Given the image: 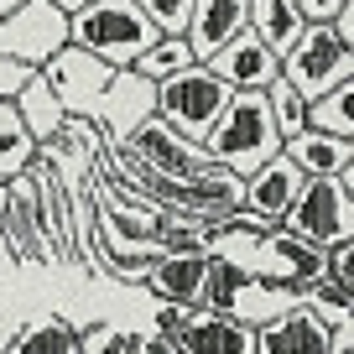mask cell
Instances as JSON below:
<instances>
[{
	"instance_id": "obj_1",
	"label": "cell",
	"mask_w": 354,
	"mask_h": 354,
	"mask_svg": "<svg viewBox=\"0 0 354 354\" xmlns=\"http://www.w3.org/2000/svg\"><path fill=\"white\" fill-rule=\"evenodd\" d=\"M42 78L53 84L57 104L78 120H94L104 141H125L146 115L156 110V84H146L136 68H110L100 57H88L84 47L68 42L57 57L42 63Z\"/></svg>"
},
{
	"instance_id": "obj_2",
	"label": "cell",
	"mask_w": 354,
	"mask_h": 354,
	"mask_svg": "<svg viewBox=\"0 0 354 354\" xmlns=\"http://www.w3.org/2000/svg\"><path fill=\"white\" fill-rule=\"evenodd\" d=\"M203 151H209L214 167L234 177H250L261 162L281 151V131L266 110V88H245V94H230V104L219 110V120L203 131Z\"/></svg>"
},
{
	"instance_id": "obj_3",
	"label": "cell",
	"mask_w": 354,
	"mask_h": 354,
	"mask_svg": "<svg viewBox=\"0 0 354 354\" xmlns=\"http://www.w3.org/2000/svg\"><path fill=\"white\" fill-rule=\"evenodd\" d=\"M156 37L162 32L136 11V0H94L78 16H68V42L110 68H131Z\"/></svg>"
},
{
	"instance_id": "obj_4",
	"label": "cell",
	"mask_w": 354,
	"mask_h": 354,
	"mask_svg": "<svg viewBox=\"0 0 354 354\" xmlns=\"http://www.w3.org/2000/svg\"><path fill=\"white\" fill-rule=\"evenodd\" d=\"M281 230L313 240L318 250L339 240H354V172H333V177H308L302 193L292 198Z\"/></svg>"
},
{
	"instance_id": "obj_5",
	"label": "cell",
	"mask_w": 354,
	"mask_h": 354,
	"mask_svg": "<svg viewBox=\"0 0 354 354\" xmlns=\"http://www.w3.org/2000/svg\"><path fill=\"white\" fill-rule=\"evenodd\" d=\"M230 94L234 88L224 84L209 63H188L183 73H172V78L156 84V115H162L172 131H183L188 141L203 146V131L219 120V110L230 104Z\"/></svg>"
},
{
	"instance_id": "obj_6",
	"label": "cell",
	"mask_w": 354,
	"mask_h": 354,
	"mask_svg": "<svg viewBox=\"0 0 354 354\" xmlns=\"http://www.w3.org/2000/svg\"><path fill=\"white\" fill-rule=\"evenodd\" d=\"M281 78L297 88L302 100H318L323 88L354 78V47L344 42L333 26H308V32L297 37V47L281 57Z\"/></svg>"
},
{
	"instance_id": "obj_7",
	"label": "cell",
	"mask_w": 354,
	"mask_h": 354,
	"mask_svg": "<svg viewBox=\"0 0 354 354\" xmlns=\"http://www.w3.org/2000/svg\"><path fill=\"white\" fill-rule=\"evenodd\" d=\"M354 349V328L344 323H323L313 308L292 302L287 313H277L271 323L255 328V354H339Z\"/></svg>"
},
{
	"instance_id": "obj_8",
	"label": "cell",
	"mask_w": 354,
	"mask_h": 354,
	"mask_svg": "<svg viewBox=\"0 0 354 354\" xmlns=\"http://www.w3.org/2000/svg\"><path fill=\"white\" fill-rule=\"evenodd\" d=\"M68 47V16L57 11L53 0H26L0 21V53L16 63L42 68L47 57H57Z\"/></svg>"
},
{
	"instance_id": "obj_9",
	"label": "cell",
	"mask_w": 354,
	"mask_h": 354,
	"mask_svg": "<svg viewBox=\"0 0 354 354\" xmlns=\"http://www.w3.org/2000/svg\"><path fill=\"white\" fill-rule=\"evenodd\" d=\"M209 68L234 88V94H245V88H266V84H277L281 57L271 53V47H266L261 37L250 32V26H245V32H234L230 42H224L219 53L209 57Z\"/></svg>"
},
{
	"instance_id": "obj_10",
	"label": "cell",
	"mask_w": 354,
	"mask_h": 354,
	"mask_svg": "<svg viewBox=\"0 0 354 354\" xmlns=\"http://www.w3.org/2000/svg\"><path fill=\"white\" fill-rule=\"evenodd\" d=\"M177 354H255V328L234 313L193 308L183 333H177Z\"/></svg>"
},
{
	"instance_id": "obj_11",
	"label": "cell",
	"mask_w": 354,
	"mask_h": 354,
	"mask_svg": "<svg viewBox=\"0 0 354 354\" xmlns=\"http://www.w3.org/2000/svg\"><path fill=\"white\" fill-rule=\"evenodd\" d=\"M203 266H209V250H162L141 277V292H151L156 302L203 308Z\"/></svg>"
},
{
	"instance_id": "obj_12",
	"label": "cell",
	"mask_w": 354,
	"mask_h": 354,
	"mask_svg": "<svg viewBox=\"0 0 354 354\" xmlns=\"http://www.w3.org/2000/svg\"><path fill=\"white\" fill-rule=\"evenodd\" d=\"M245 26H250V0H193L183 37H188L193 57L209 63V57L219 53L234 32H245Z\"/></svg>"
},
{
	"instance_id": "obj_13",
	"label": "cell",
	"mask_w": 354,
	"mask_h": 354,
	"mask_svg": "<svg viewBox=\"0 0 354 354\" xmlns=\"http://www.w3.org/2000/svg\"><path fill=\"white\" fill-rule=\"evenodd\" d=\"M281 156L292 167H302V177H333V172H354V141L344 136H323V131H297L281 141Z\"/></svg>"
},
{
	"instance_id": "obj_14",
	"label": "cell",
	"mask_w": 354,
	"mask_h": 354,
	"mask_svg": "<svg viewBox=\"0 0 354 354\" xmlns=\"http://www.w3.org/2000/svg\"><path fill=\"white\" fill-rule=\"evenodd\" d=\"M104 151H110V141H104L100 125H94V120H78V115H68V120L57 125V136H53V141H47L37 156L88 172V167H100V162H104Z\"/></svg>"
},
{
	"instance_id": "obj_15",
	"label": "cell",
	"mask_w": 354,
	"mask_h": 354,
	"mask_svg": "<svg viewBox=\"0 0 354 354\" xmlns=\"http://www.w3.org/2000/svg\"><path fill=\"white\" fill-rule=\"evenodd\" d=\"M11 104H16V115H21V125L32 131L37 151H42V146H47V141L57 136V125L68 120V110L57 104V94H53V84L42 78V68H37V73H32V78L21 84V94H16Z\"/></svg>"
},
{
	"instance_id": "obj_16",
	"label": "cell",
	"mask_w": 354,
	"mask_h": 354,
	"mask_svg": "<svg viewBox=\"0 0 354 354\" xmlns=\"http://www.w3.org/2000/svg\"><path fill=\"white\" fill-rule=\"evenodd\" d=\"M250 32L261 37L277 57H287L297 47V37L308 32V21L297 16L292 0H250Z\"/></svg>"
},
{
	"instance_id": "obj_17",
	"label": "cell",
	"mask_w": 354,
	"mask_h": 354,
	"mask_svg": "<svg viewBox=\"0 0 354 354\" xmlns=\"http://www.w3.org/2000/svg\"><path fill=\"white\" fill-rule=\"evenodd\" d=\"M0 354H78V328L57 313H47V318L21 323Z\"/></svg>"
},
{
	"instance_id": "obj_18",
	"label": "cell",
	"mask_w": 354,
	"mask_h": 354,
	"mask_svg": "<svg viewBox=\"0 0 354 354\" xmlns=\"http://www.w3.org/2000/svg\"><path fill=\"white\" fill-rule=\"evenodd\" d=\"M32 162H37L32 131L21 125V115H16L11 100H0V183H16Z\"/></svg>"
},
{
	"instance_id": "obj_19",
	"label": "cell",
	"mask_w": 354,
	"mask_h": 354,
	"mask_svg": "<svg viewBox=\"0 0 354 354\" xmlns=\"http://www.w3.org/2000/svg\"><path fill=\"white\" fill-rule=\"evenodd\" d=\"M292 302H297V292L292 287H281V281H266V277H250L240 287V297H234V318H245L250 328H261V323H271L277 313H287Z\"/></svg>"
},
{
	"instance_id": "obj_20",
	"label": "cell",
	"mask_w": 354,
	"mask_h": 354,
	"mask_svg": "<svg viewBox=\"0 0 354 354\" xmlns=\"http://www.w3.org/2000/svg\"><path fill=\"white\" fill-rule=\"evenodd\" d=\"M349 100H354V78H344V84L323 88L318 100H308V131H323V136H344V141H354V115H349Z\"/></svg>"
},
{
	"instance_id": "obj_21",
	"label": "cell",
	"mask_w": 354,
	"mask_h": 354,
	"mask_svg": "<svg viewBox=\"0 0 354 354\" xmlns=\"http://www.w3.org/2000/svg\"><path fill=\"white\" fill-rule=\"evenodd\" d=\"M188 63H198V57H193V47H188V37H156V42L146 47V53L136 57L131 68L146 78V84H162V78L183 73Z\"/></svg>"
},
{
	"instance_id": "obj_22",
	"label": "cell",
	"mask_w": 354,
	"mask_h": 354,
	"mask_svg": "<svg viewBox=\"0 0 354 354\" xmlns=\"http://www.w3.org/2000/svg\"><path fill=\"white\" fill-rule=\"evenodd\" d=\"M266 110H271V120H277L281 141L297 136V131H308V125H302V120H308V100H302L281 73H277V84H266Z\"/></svg>"
},
{
	"instance_id": "obj_23",
	"label": "cell",
	"mask_w": 354,
	"mask_h": 354,
	"mask_svg": "<svg viewBox=\"0 0 354 354\" xmlns=\"http://www.w3.org/2000/svg\"><path fill=\"white\" fill-rule=\"evenodd\" d=\"M146 333L125 328V323H94V328H78V354H136Z\"/></svg>"
},
{
	"instance_id": "obj_24",
	"label": "cell",
	"mask_w": 354,
	"mask_h": 354,
	"mask_svg": "<svg viewBox=\"0 0 354 354\" xmlns=\"http://www.w3.org/2000/svg\"><path fill=\"white\" fill-rule=\"evenodd\" d=\"M136 11H141V16H146V21H151L162 37H183L193 0H136Z\"/></svg>"
},
{
	"instance_id": "obj_25",
	"label": "cell",
	"mask_w": 354,
	"mask_h": 354,
	"mask_svg": "<svg viewBox=\"0 0 354 354\" xmlns=\"http://www.w3.org/2000/svg\"><path fill=\"white\" fill-rule=\"evenodd\" d=\"M323 271H328L339 287H349V292H354V240L328 245V250H323Z\"/></svg>"
},
{
	"instance_id": "obj_26",
	"label": "cell",
	"mask_w": 354,
	"mask_h": 354,
	"mask_svg": "<svg viewBox=\"0 0 354 354\" xmlns=\"http://www.w3.org/2000/svg\"><path fill=\"white\" fill-rule=\"evenodd\" d=\"M188 313H193V308H183V302H156V323H151V333L172 344L177 333H183V323H188Z\"/></svg>"
},
{
	"instance_id": "obj_27",
	"label": "cell",
	"mask_w": 354,
	"mask_h": 354,
	"mask_svg": "<svg viewBox=\"0 0 354 354\" xmlns=\"http://www.w3.org/2000/svg\"><path fill=\"white\" fill-rule=\"evenodd\" d=\"M32 73H37L32 63H16V57L0 53V100H16V94H21V84H26Z\"/></svg>"
},
{
	"instance_id": "obj_28",
	"label": "cell",
	"mask_w": 354,
	"mask_h": 354,
	"mask_svg": "<svg viewBox=\"0 0 354 354\" xmlns=\"http://www.w3.org/2000/svg\"><path fill=\"white\" fill-rule=\"evenodd\" d=\"M292 6H297V16H302L308 26H328L333 16L349 6V0H292Z\"/></svg>"
},
{
	"instance_id": "obj_29",
	"label": "cell",
	"mask_w": 354,
	"mask_h": 354,
	"mask_svg": "<svg viewBox=\"0 0 354 354\" xmlns=\"http://www.w3.org/2000/svg\"><path fill=\"white\" fill-rule=\"evenodd\" d=\"M136 354H177V344H167V339H156V333H146Z\"/></svg>"
},
{
	"instance_id": "obj_30",
	"label": "cell",
	"mask_w": 354,
	"mask_h": 354,
	"mask_svg": "<svg viewBox=\"0 0 354 354\" xmlns=\"http://www.w3.org/2000/svg\"><path fill=\"white\" fill-rule=\"evenodd\" d=\"M53 6H57V11H63V16H78V11H84V6H94V0H53Z\"/></svg>"
},
{
	"instance_id": "obj_31",
	"label": "cell",
	"mask_w": 354,
	"mask_h": 354,
	"mask_svg": "<svg viewBox=\"0 0 354 354\" xmlns=\"http://www.w3.org/2000/svg\"><path fill=\"white\" fill-rule=\"evenodd\" d=\"M16 6H26V0H0V21H6V16H11Z\"/></svg>"
},
{
	"instance_id": "obj_32",
	"label": "cell",
	"mask_w": 354,
	"mask_h": 354,
	"mask_svg": "<svg viewBox=\"0 0 354 354\" xmlns=\"http://www.w3.org/2000/svg\"><path fill=\"white\" fill-rule=\"evenodd\" d=\"M6 203H11V188H6V183H0V214H6Z\"/></svg>"
}]
</instances>
